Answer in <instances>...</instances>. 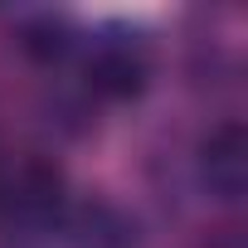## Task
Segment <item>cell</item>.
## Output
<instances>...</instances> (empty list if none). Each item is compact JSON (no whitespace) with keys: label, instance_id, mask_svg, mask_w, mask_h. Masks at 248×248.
<instances>
[{"label":"cell","instance_id":"obj_2","mask_svg":"<svg viewBox=\"0 0 248 248\" xmlns=\"http://www.w3.org/2000/svg\"><path fill=\"white\" fill-rule=\"evenodd\" d=\"M200 170L209 180V190H219L224 200H233L243 190L248 175V146H243V127L238 122H219L200 146Z\"/></svg>","mask_w":248,"mask_h":248},{"label":"cell","instance_id":"obj_5","mask_svg":"<svg viewBox=\"0 0 248 248\" xmlns=\"http://www.w3.org/2000/svg\"><path fill=\"white\" fill-rule=\"evenodd\" d=\"M20 49H25L30 59H59V54L68 49V34H63V25H54V20H34V25L20 30Z\"/></svg>","mask_w":248,"mask_h":248},{"label":"cell","instance_id":"obj_3","mask_svg":"<svg viewBox=\"0 0 248 248\" xmlns=\"http://www.w3.org/2000/svg\"><path fill=\"white\" fill-rule=\"evenodd\" d=\"M88 88L97 97H112V102L137 97L146 88V59H141V49H132V44H102L88 59Z\"/></svg>","mask_w":248,"mask_h":248},{"label":"cell","instance_id":"obj_1","mask_svg":"<svg viewBox=\"0 0 248 248\" xmlns=\"http://www.w3.org/2000/svg\"><path fill=\"white\" fill-rule=\"evenodd\" d=\"M0 204L20 219H49L63 204V170L44 156H25L15 170L0 175Z\"/></svg>","mask_w":248,"mask_h":248},{"label":"cell","instance_id":"obj_4","mask_svg":"<svg viewBox=\"0 0 248 248\" xmlns=\"http://www.w3.org/2000/svg\"><path fill=\"white\" fill-rule=\"evenodd\" d=\"M68 233H73V248H132L137 243L127 214L112 209V204H83L73 214Z\"/></svg>","mask_w":248,"mask_h":248}]
</instances>
